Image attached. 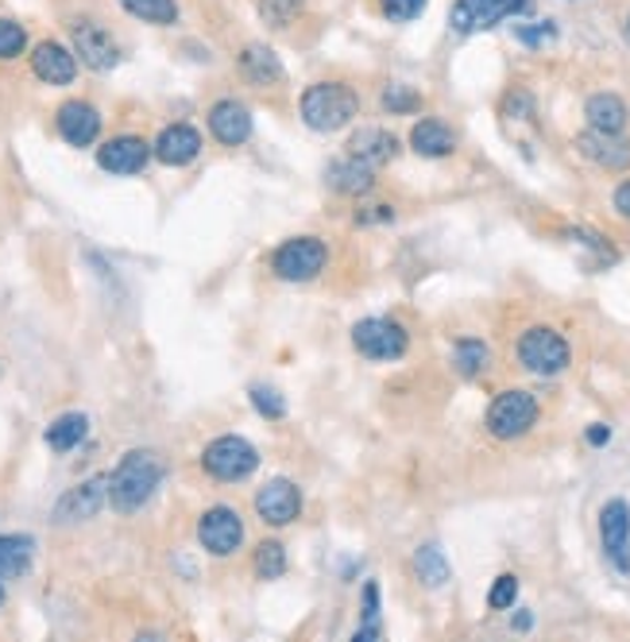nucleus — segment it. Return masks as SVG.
I'll return each mask as SVG.
<instances>
[{
    "label": "nucleus",
    "instance_id": "27",
    "mask_svg": "<svg viewBox=\"0 0 630 642\" xmlns=\"http://www.w3.org/2000/svg\"><path fill=\"white\" fill-rule=\"evenodd\" d=\"M487 360H492V352H487V344L476 341V336H464V341L453 344V367H456V375H464V380H476V375L487 367Z\"/></svg>",
    "mask_w": 630,
    "mask_h": 642
},
{
    "label": "nucleus",
    "instance_id": "40",
    "mask_svg": "<svg viewBox=\"0 0 630 642\" xmlns=\"http://www.w3.org/2000/svg\"><path fill=\"white\" fill-rule=\"evenodd\" d=\"M611 201H616V209H619V214H623L627 221H630V178H627L623 186H619V190H616V198H611Z\"/></svg>",
    "mask_w": 630,
    "mask_h": 642
},
{
    "label": "nucleus",
    "instance_id": "38",
    "mask_svg": "<svg viewBox=\"0 0 630 642\" xmlns=\"http://www.w3.org/2000/svg\"><path fill=\"white\" fill-rule=\"evenodd\" d=\"M383 15L395 23H411L425 12V0H380Z\"/></svg>",
    "mask_w": 630,
    "mask_h": 642
},
{
    "label": "nucleus",
    "instance_id": "23",
    "mask_svg": "<svg viewBox=\"0 0 630 642\" xmlns=\"http://www.w3.org/2000/svg\"><path fill=\"white\" fill-rule=\"evenodd\" d=\"M411 147L422 155V159H445V155L456 152V136H453V128L441 121H419L411 128Z\"/></svg>",
    "mask_w": 630,
    "mask_h": 642
},
{
    "label": "nucleus",
    "instance_id": "24",
    "mask_svg": "<svg viewBox=\"0 0 630 642\" xmlns=\"http://www.w3.org/2000/svg\"><path fill=\"white\" fill-rule=\"evenodd\" d=\"M35 538L31 535H0V581H16L31 569Z\"/></svg>",
    "mask_w": 630,
    "mask_h": 642
},
{
    "label": "nucleus",
    "instance_id": "17",
    "mask_svg": "<svg viewBox=\"0 0 630 642\" xmlns=\"http://www.w3.org/2000/svg\"><path fill=\"white\" fill-rule=\"evenodd\" d=\"M209 132H213V139H217V144H225V147L248 144V139H251V113H248V105H240V101H233V97L217 101V105L209 108Z\"/></svg>",
    "mask_w": 630,
    "mask_h": 642
},
{
    "label": "nucleus",
    "instance_id": "15",
    "mask_svg": "<svg viewBox=\"0 0 630 642\" xmlns=\"http://www.w3.org/2000/svg\"><path fill=\"white\" fill-rule=\"evenodd\" d=\"M302 511V491L295 488L290 480H267V488H259L256 496V515L271 527H287V522L298 519Z\"/></svg>",
    "mask_w": 630,
    "mask_h": 642
},
{
    "label": "nucleus",
    "instance_id": "1",
    "mask_svg": "<svg viewBox=\"0 0 630 642\" xmlns=\"http://www.w3.org/2000/svg\"><path fill=\"white\" fill-rule=\"evenodd\" d=\"M163 484V460L152 449H132L121 457V465L109 476V504L113 511L132 515L155 496V488Z\"/></svg>",
    "mask_w": 630,
    "mask_h": 642
},
{
    "label": "nucleus",
    "instance_id": "20",
    "mask_svg": "<svg viewBox=\"0 0 630 642\" xmlns=\"http://www.w3.org/2000/svg\"><path fill=\"white\" fill-rule=\"evenodd\" d=\"M349 155H352V159L364 163V167L380 170L383 163H391V159H395V155H399V139L391 136L388 128H375V124H368V128L352 132Z\"/></svg>",
    "mask_w": 630,
    "mask_h": 642
},
{
    "label": "nucleus",
    "instance_id": "11",
    "mask_svg": "<svg viewBox=\"0 0 630 642\" xmlns=\"http://www.w3.org/2000/svg\"><path fill=\"white\" fill-rule=\"evenodd\" d=\"M105 504H109V476H90V480L78 484V488H70L66 496L54 504V522L97 519Z\"/></svg>",
    "mask_w": 630,
    "mask_h": 642
},
{
    "label": "nucleus",
    "instance_id": "13",
    "mask_svg": "<svg viewBox=\"0 0 630 642\" xmlns=\"http://www.w3.org/2000/svg\"><path fill=\"white\" fill-rule=\"evenodd\" d=\"M31 74L47 85H70L78 77V54L59 39H43L31 46Z\"/></svg>",
    "mask_w": 630,
    "mask_h": 642
},
{
    "label": "nucleus",
    "instance_id": "28",
    "mask_svg": "<svg viewBox=\"0 0 630 642\" xmlns=\"http://www.w3.org/2000/svg\"><path fill=\"white\" fill-rule=\"evenodd\" d=\"M128 15L144 23H155V28H171L178 20V0H116Z\"/></svg>",
    "mask_w": 630,
    "mask_h": 642
},
{
    "label": "nucleus",
    "instance_id": "30",
    "mask_svg": "<svg viewBox=\"0 0 630 642\" xmlns=\"http://www.w3.org/2000/svg\"><path fill=\"white\" fill-rule=\"evenodd\" d=\"M287 573V550L279 542L256 546V577L259 581H279Z\"/></svg>",
    "mask_w": 630,
    "mask_h": 642
},
{
    "label": "nucleus",
    "instance_id": "44",
    "mask_svg": "<svg viewBox=\"0 0 630 642\" xmlns=\"http://www.w3.org/2000/svg\"><path fill=\"white\" fill-rule=\"evenodd\" d=\"M627 39H630V20H627Z\"/></svg>",
    "mask_w": 630,
    "mask_h": 642
},
{
    "label": "nucleus",
    "instance_id": "8",
    "mask_svg": "<svg viewBox=\"0 0 630 642\" xmlns=\"http://www.w3.org/2000/svg\"><path fill=\"white\" fill-rule=\"evenodd\" d=\"M526 8V0H456L448 23H453L456 35H468L479 28H495V23L510 20Z\"/></svg>",
    "mask_w": 630,
    "mask_h": 642
},
{
    "label": "nucleus",
    "instance_id": "31",
    "mask_svg": "<svg viewBox=\"0 0 630 642\" xmlns=\"http://www.w3.org/2000/svg\"><path fill=\"white\" fill-rule=\"evenodd\" d=\"M302 12H306V0H259L264 23H271V28H279V31L290 28Z\"/></svg>",
    "mask_w": 630,
    "mask_h": 642
},
{
    "label": "nucleus",
    "instance_id": "9",
    "mask_svg": "<svg viewBox=\"0 0 630 642\" xmlns=\"http://www.w3.org/2000/svg\"><path fill=\"white\" fill-rule=\"evenodd\" d=\"M600 538L603 553L619 573H630V504L627 499H608L600 511Z\"/></svg>",
    "mask_w": 630,
    "mask_h": 642
},
{
    "label": "nucleus",
    "instance_id": "2",
    "mask_svg": "<svg viewBox=\"0 0 630 642\" xmlns=\"http://www.w3.org/2000/svg\"><path fill=\"white\" fill-rule=\"evenodd\" d=\"M357 113L360 97L344 82H318L302 93V121L313 132H341L344 124L357 121Z\"/></svg>",
    "mask_w": 630,
    "mask_h": 642
},
{
    "label": "nucleus",
    "instance_id": "12",
    "mask_svg": "<svg viewBox=\"0 0 630 642\" xmlns=\"http://www.w3.org/2000/svg\"><path fill=\"white\" fill-rule=\"evenodd\" d=\"M74 54H78V62L90 70H113L116 62H121V46H116V39L93 20L74 23Z\"/></svg>",
    "mask_w": 630,
    "mask_h": 642
},
{
    "label": "nucleus",
    "instance_id": "29",
    "mask_svg": "<svg viewBox=\"0 0 630 642\" xmlns=\"http://www.w3.org/2000/svg\"><path fill=\"white\" fill-rule=\"evenodd\" d=\"M414 573H419V581L425 589H441V584H448L453 569H448L445 553H441L437 546H422V550L414 553Z\"/></svg>",
    "mask_w": 630,
    "mask_h": 642
},
{
    "label": "nucleus",
    "instance_id": "18",
    "mask_svg": "<svg viewBox=\"0 0 630 642\" xmlns=\"http://www.w3.org/2000/svg\"><path fill=\"white\" fill-rule=\"evenodd\" d=\"M152 155L167 167H186L202 155V132L190 124H167L152 144Z\"/></svg>",
    "mask_w": 630,
    "mask_h": 642
},
{
    "label": "nucleus",
    "instance_id": "43",
    "mask_svg": "<svg viewBox=\"0 0 630 642\" xmlns=\"http://www.w3.org/2000/svg\"><path fill=\"white\" fill-rule=\"evenodd\" d=\"M0 608H4V589H0Z\"/></svg>",
    "mask_w": 630,
    "mask_h": 642
},
{
    "label": "nucleus",
    "instance_id": "6",
    "mask_svg": "<svg viewBox=\"0 0 630 642\" xmlns=\"http://www.w3.org/2000/svg\"><path fill=\"white\" fill-rule=\"evenodd\" d=\"M326 260H329V248L326 240L318 237H295L287 245L275 248L271 256V271L287 283H310L326 271Z\"/></svg>",
    "mask_w": 630,
    "mask_h": 642
},
{
    "label": "nucleus",
    "instance_id": "14",
    "mask_svg": "<svg viewBox=\"0 0 630 642\" xmlns=\"http://www.w3.org/2000/svg\"><path fill=\"white\" fill-rule=\"evenodd\" d=\"M152 159V144L140 136H113L97 147V167L109 175H140Z\"/></svg>",
    "mask_w": 630,
    "mask_h": 642
},
{
    "label": "nucleus",
    "instance_id": "3",
    "mask_svg": "<svg viewBox=\"0 0 630 642\" xmlns=\"http://www.w3.org/2000/svg\"><path fill=\"white\" fill-rule=\"evenodd\" d=\"M534 422H538V398L523 387L503 391L487 406V434L499 437V442H515V437L530 434Z\"/></svg>",
    "mask_w": 630,
    "mask_h": 642
},
{
    "label": "nucleus",
    "instance_id": "42",
    "mask_svg": "<svg viewBox=\"0 0 630 642\" xmlns=\"http://www.w3.org/2000/svg\"><path fill=\"white\" fill-rule=\"evenodd\" d=\"M534 628V615L530 612H518L515 615V631H530Z\"/></svg>",
    "mask_w": 630,
    "mask_h": 642
},
{
    "label": "nucleus",
    "instance_id": "35",
    "mask_svg": "<svg viewBox=\"0 0 630 642\" xmlns=\"http://www.w3.org/2000/svg\"><path fill=\"white\" fill-rule=\"evenodd\" d=\"M251 406H256L264 418H282V414H287V398H282L275 387H264V383L251 387Z\"/></svg>",
    "mask_w": 630,
    "mask_h": 642
},
{
    "label": "nucleus",
    "instance_id": "37",
    "mask_svg": "<svg viewBox=\"0 0 630 642\" xmlns=\"http://www.w3.org/2000/svg\"><path fill=\"white\" fill-rule=\"evenodd\" d=\"M515 35H518V43H526V46H546V43H554L557 39V23L554 20L526 23V28H518Z\"/></svg>",
    "mask_w": 630,
    "mask_h": 642
},
{
    "label": "nucleus",
    "instance_id": "32",
    "mask_svg": "<svg viewBox=\"0 0 630 642\" xmlns=\"http://www.w3.org/2000/svg\"><path fill=\"white\" fill-rule=\"evenodd\" d=\"M383 108L388 113H395V116H403V113H419L422 108V93H414L411 85H403V82H391L388 90H383Z\"/></svg>",
    "mask_w": 630,
    "mask_h": 642
},
{
    "label": "nucleus",
    "instance_id": "34",
    "mask_svg": "<svg viewBox=\"0 0 630 642\" xmlns=\"http://www.w3.org/2000/svg\"><path fill=\"white\" fill-rule=\"evenodd\" d=\"M23 51H28V31H23V23L0 15V62L20 59Z\"/></svg>",
    "mask_w": 630,
    "mask_h": 642
},
{
    "label": "nucleus",
    "instance_id": "33",
    "mask_svg": "<svg viewBox=\"0 0 630 642\" xmlns=\"http://www.w3.org/2000/svg\"><path fill=\"white\" fill-rule=\"evenodd\" d=\"M383 628H380V584L368 581L364 584V623H360L357 639L368 642V639H380Z\"/></svg>",
    "mask_w": 630,
    "mask_h": 642
},
{
    "label": "nucleus",
    "instance_id": "10",
    "mask_svg": "<svg viewBox=\"0 0 630 642\" xmlns=\"http://www.w3.org/2000/svg\"><path fill=\"white\" fill-rule=\"evenodd\" d=\"M198 542L206 546L213 558H228L240 550L244 542V522L233 507H209L198 522Z\"/></svg>",
    "mask_w": 630,
    "mask_h": 642
},
{
    "label": "nucleus",
    "instance_id": "5",
    "mask_svg": "<svg viewBox=\"0 0 630 642\" xmlns=\"http://www.w3.org/2000/svg\"><path fill=\"white\" fill-rule=\"evenodd\" d=\"M202 468H206L213 480H228V484L248 480V476L259 468V453L248 437L225 434V437H217V442L206 445V453H202Z\"/></svg>",
    "mask_w": 630,
    "mask_h": 642
},
{
    "label": "nucleus",
    "instance_id": "22",
    "mask_svg": "<svg viewBox=\"0 0 630 642\" xmlns=\"http://www.w3.org/2000/svg\"><path fill=\"white\" fill-rule=\"evenodd\" d=\"M588 116V128L592 132H608V136H623L627 121H630V108L619 93H592L585 105Z\"/></svg>",
    "mask_w": 630,
    "mask_h": 642
},
{
    "label": "nucleus",
    "instance_id": "16",
    "mask_svg": "<svg viewBox=\"0 0 630 642\" xmlns=\"http://www.w3.org/2000/svg\"><path fill=\"white\" fill-rule=\"evenodd\" d=\"M54 124H59V136L70 147H93L101 136V113L90 101H66L59 108V116H54Z\"/></svg>",
    "mask_w": 630,
    "mask_h": 642
},
{
    "label": "nucleus",
    "instance_id": "26",
    "mask_svg": "<svg viewBox=\"0 0 630 642\" xmlns=\"http://www.w3.org/2000/svg\"><path fill=\"white\" fill-rule=\"evenodd\" d=\"M90 437V418H85L82 411H66L59 414V418L47 426V445H51L54 453H70L78 449V445Z\"/></svg>",
    "mask_w": 630,
    "mask_h": 642
},
{
    "label": "nucleus",
    "instance_id": "39",
    "mask_svg": "<svg viewBox=\"0 0 630 642\" xmlns=\"http://www.w3.org/2000/svg\"><path fill=\"white\" fill-rule=\"evenodd\" d=\"M503 108H507V116H518V113H526V116H530L534 101H530V93H510V97H507V105H503Z\"/></svg>",
    "mask_w": 630,
    "mask_h": 642
},
{
    "label": "nucleus",
    "instance_id": "21",
    "mask_svg": "<svg viewBox=\"0 0 630 642\" xmlns=\"http://www.w3.org/2000/svg\"><path fill=\"white\" fill-rule=\"evenodd\" d=\"M577 147L585 159H592L603 170H627L630 167V139L608 136V132H585L577 136Z\"/></svg>",
    "mask_w": 630,
    "mask_h": 642
},
{
    "label": "nucleus",
    "instance_id": "36",
    "mask_svg": "<svg viewBox=\"0 0 630 642\" xmlns=\"http://www.w3.org/2000/svg\"><path fill=\"white\" fill-rule=\"evenodd\" d=\"M515 600H518V577H515V573L495 577L492 592H487V608L503 612V608H515Z\"/></svg>",
    "mask_w": 630,
    "mask_h": 642
},
{
    "label": "nucleus",
    "instance_id": "7",
    "mask_svg": "<svg viewBox=\"0 0 630 642\" xmlns=\"http://www.w3.org/2000/svg\"><path fill=\"white\" fill-rule=\"evenodd\" d=\"M352 344H357L360 356L368 360H399L411 349V336L399 321L391 318H364L352 329Z\"/></svg>",
    "mask_w": 630,
    "mask_h": 642
},
{
    "label": "nucleus",
    "instance_id": "4",
    "mask_svg": "<svg viewBox=\"0 0 630 642\" xmlns=\"http://www.w3.org/2000/svg\"><path fill=\"white\" fill-rule=\"evenodd\" d=\"M569 360H572V349H569V341L557 333V329L534 325V329H526V333L518 336V364H523L526 372L557 375V372L569 367Z\"/></svg>",
    "mask_w": 630,
    "mask_h": 642
},
{
    "label": "nucleus",
    "instance_id": "25",
    "mask_svg": "<svg viewBox=\"0 0 630 642\" xmlns=\"http://www.w3.org/2000/svg\"><path fill=\"white\" fill-rule=\"evenodd\" d=\"M329 186L357 198V194H368L375 186V170L364 167L360 159H352V155H344V159L329 163Z\"/></svg>",
    "mask_w": 630,
    "mask_h": 642
},
{
    "label": "nucleus",
    "instance_id": "41",
    "mask_svg": "<svg viewBox=\"0 0 630 642\" xmlns=\"http://www.w3.org/2000/svg\"><path fill=\"white\" fill-rule=\"evenodd\" d=\"M611 442V429L603 426V422H596L592 429H588V445H608Z\"/></svg>",
    "mask_w": 630,
    "mask_h": 642
},
{
    "label": "nucleus",
    "instance_id": "19",
    "mask_svg": "<svg viewBox=\"0 0 630 642\" xmlns=\"http://www.w3.org/2000/svg\"><path fill=\"white\" fill-rule=\"evenodd\" d=\"M240 74L248 85H256V90H267V85H282L287 82V70H282L279 54L271 51V46L264 43H248L240 51Z\"/></svg>",
    "mask_w": 630,
    "mask_h": 642
}]
</instances>
